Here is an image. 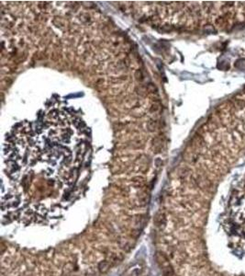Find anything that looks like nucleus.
<instances>
[{
    "label": "nucleus",
    "mask_w": 245,
    "mask_h": 276,
    "mask_svg": "<svg viewBox=\"0 0 245 276\" xmlns=\"http://www.w3.org/2000/svg\"><path fill=\"white\" fill-rule=\"evenodd\" d=\"M162 144H163V139H162L161 136L156 137L153 141V147L155 150H161L162 146Z\"/></svg>",
    "instance_id": "nucleus-1"
},
{
    "label": "nucleus",
    "mask_w": 245,
    "mask_h": 276,
    "mask_svg": "<svg viewBox=\"0 0 245 276\" xmlns=\"http://www.w3.org/2000/svg\"><path fill=\"white\" fill-rule=\"evenodd\" d=\"M136 92L137 94H139L140 96H142V97H145L148 94V89H147V87H144V86H142L140 85L136 87Z\"/></svg>",
    "instance_id": "nucleus-2"
},
{
    "label": "nucleus",
    "mask_w": 245,
    "mask_h": 276,
    "mask_svg": "<svg viewBox=\"0 0 245 276\" xmlns=\"http://www.w3.org/2000/svg\"><path fill=\"white\" fill-rule=\"evenodd\" d=\"M147 127L150 132H154L158 127V122L155 120H150L147 123Z\"/></svg>",
    "instance_id": "nucleus-3"
},
{
    "label": "nucleus",
    "mask_w": 245,
    "mask_h": 276,
    "mask_svg": "<svg viewBox=\"0 0 245 276\" xmlns=\"http://www.w3.org/2000/svg\"><path fill=\"white\" fill-rule=\"evenodd\" d=\"M146 87H147L148 92H151V93H156V94H157V91H158V89H157V87H156L153 84L150 83V84H148Z\"/></svg>",
    "instance_id": "nucleus-4"
},
{
    "label": "nucleus",
    "mask_w": 245,
    "mask_h": 276,
    "mask_svg": "<svg viewBox=\"0 0 245 276\" xmlns=\"http://www.w3.org/2000/svg\"><path fill=\"white\" fill-rule=\"evenodd\" d=\"M135 78L137 80H139L140 82H142L143 80V75H142V72L141 70H137L136 73H135Z\"/></svg>",
    "instance_id": "nucleus-5"
},
{
    "label": "nucleus",
    "mask_w": 245,
    "mask_h": 276,
    "mask_svg": "<svg viewBox=\"0 0 245 276\" xmlns=\"http://www.w3.org/2000/svg\"><path fill=\"white\" fill-rule=\"evenodd\" d=\"M159 109H160V105L157 104V103H154V104H153L151 106L150 111H151V112H156V111L159 110Z\"/></svg>",
    "instance_id": "nucleus-6"
}]
</instances>
